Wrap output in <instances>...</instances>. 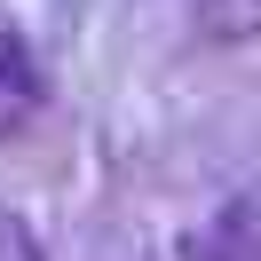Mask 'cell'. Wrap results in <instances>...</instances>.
<instances>
[{
    "instance_id": "cell-2",
    "label": "cell",
    "mask_w": 261,
    "mask_h": 261,
    "mask_svg": "<svg viewBox=\"0 0 261 261\" xmlns=\"http://www.w3.org/2000/svg\"><path fill=\"white\" fill-rule=\"evenodd\" d=\"M182 261H261V198H229L182 238Z\"/></svg>"
},
{
    "instance_id": "cell-3",
    "label": "cell",
    "mask_w": 261,
    "mask_h": 261,
    "mask_svg": "<svg viewBox=\"0 0 261 261\" xmlns=\"http://www.w3.org/2000/svg\"><path fill=\"white\" fill-rule=\"evenodd\" d=\"M198 32L238 48V40H261V0H198Z\"/></svg>"
},
{
    "instance_id": "cell-1",
    "label": "cell",
    "mask_w": 261,
    "mask_h": 261,
    "mask_svg": "<svg viewBox=\"0 0 261 261\" xmlns=\"http://www.w3.org/2000/svg\"><path fill=\"white\" fill-rule=\"evenodd\" d=\"M48 111V64L16 16H0V135H24Z\"/></svg>"
},
{
    "instance_id": "cell-4",
    "label": "cell",
    "mask_w": 261,
    "mask_h": 261,
    "mask_svg": "<svg viewBox=\"0 0 261 261\" xmlns=\"http://www.w3.org/2000/svg\"><path fill=\"white\" fill-rule=\"evenodd\" d=\"M0 261H48V245L32 238L24 214H0Z\"/></svg>"
}]
</instances>
